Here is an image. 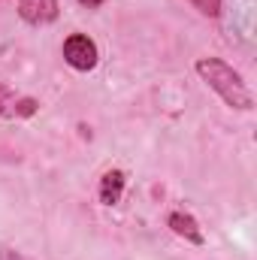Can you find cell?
<instances>
[{"label": "cell", "instance_id": "obj_4", "mask_svg": "<svg viewBox=\"0 0 257 260\" xmlns=\"http://www.w3.org/2000/svg\"><path fill=\"white\" fill-rule=\"evenodd\" d=\"M167 224H170V230H173L176 236L188 239L194 245H203V230H200V224H197L194 215H188V212H173V215L167 218Z\"/></svg>", "mask_w": 257, "mask_h": 260}, {"label": "cell", "instance_id": "obj_9", "mask_svg": "<svg viewBox=\"0 0 257 260\" xmlns=\"http://www.w3.org/2000/svg\"><path fill=\"white\" fill-rule=\"evenodd\" d=\"M0 260H30V257H24L21 251H15L9 245H0Z\"/></svg>", "mask_w": 257, "mask_h": 260}, {"label": "cell", "instance_id": "obj_5", "mask_svg": "<svg viewBox=\"0 0 257 260\" xmlns=\"http://www.w3.org/2000/svg\"><path fill=\"white\" fill-rule=\"evenodd\" d=\"M124 185H127V179H124L121 170L103 173V179H100V203L103 206H115L121 200V194H124Z\"/></svg>", "mask_w": 257, "mask_h": 260}, {"label": "cell", "instance_id": "obj_3", "mask_svg": "<svg viewBox=\"0 0 257 260\" xmlns=\"http://www.w3.org/2000/svg\"><path fill=\"white\" fill-rule=\"evenodd\" d=\"M18 15L34 27L52 24L58 18V0H18Z\"/></svg>", "mask_w": 257, "mask_h": 260}, {"label": "cell", "instance_id": "obj_6", "mask_svg": "<svg viewBox=\"0 0 257 260\" xmlns=\"http://www.w3.org/2000/svg\"><path fill=\"white\" fill-rule=\"evenodd\" d=\"M37 109H40V103H37L34 97H18L15 106H12V115H15V118H30Z\"/></svg>", "mask_w": 257, "mask_h": 260}, {"label": "cell", "instance_id": "obj_2", "mask_svg": "<svg viewBox=\"0 0 257 260\" xmlns=\"http://www.w3.org/2000/svg\"><path fill=\"white\" fill-rule=\"evenodd\" d=\"M97 58H100V52H97V43H94L91 37H85V34H70L64 40V61L73 67V70L88 73V70L97 67Z\"/></svg>", "mask_w": 257, "mask_h": 260}, {"label": "cell", "instance_id": "obj_10", "mask_svg": "<svg viewBox=\"0 0 257 260\" xmlns=\"http://www.w3.org/2000/svg\"><path fill=\"white\" fill-rule=\"evenodd\" d=\"M106 0H79V6H85V9H97V6H103Z\"/></svg>", "mask_w": 257, "mask_h": 260}, {"label": "cell", "instance_id": "obj_7", "mask_svg": "<svg viewBox=\"0 0 257 260\" xmlns=\"http://www.w3.org/2000/svg\"><path fill=\"white\" fill-rule=\"evenodd\" d=\"M191 3L206 15V18H218V15H221V0H191Z\"/></svg>", "mask_w": 257, "mask_h": 260}, {"label": "cell", "instance_id": "obj_8", "mask_svg": "<svg viewBox=\"0 0 257 260\" xmlns=\"http://www.w3.org/2000/svg\"><path fill=\"white\" fill-rule=\"evenodd\" d=\"M15 94L6 88V85H0V115H12V106H15Z\"/></svg>", "mask_w": 257, "mask_h": 260}, {"label": "cell", "instance_id": "obj_1", "mask_svg": "<svg viewBox=\"0 0 257 260\" xmlns=\"http://www.w3.org/2000/svg\"><path fill=\"white\" fill-rule=\"evenodd\" d=\"M197 73L230 109H242V112L254 109V94L248 91L245 79L230 64H224L221 58H200L197 61Z\"/></svg>", "mask_w": 257, "mask_h": 260}]
</instances>
